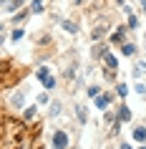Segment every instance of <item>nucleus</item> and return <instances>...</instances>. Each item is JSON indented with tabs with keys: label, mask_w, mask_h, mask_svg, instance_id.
I'll list each match as a JSON object with an SVG mask.
<instances>
[{
	"label": "nucleus",
	"mask_w": 146,
	"mask_h": 149,
	"mask_svg": "<svg viewBox=\"0 0 146 149\" xmlns=\"http://www.w3.org/2000/svg\"><path fill=\"white\" fill-rule=\"evenodd\" d=\"M53 149H68V134L66 132H58L53 134Z\"/></svg>",
	"instance_id": "nucleus-1"
},
{
	"label": "nucleus",
	"mask_w": 146,
	"mask_h": 149,
	"mask_svg": "<svg viewBox=\"0 0 146 149\" xmlns=\"http://www.w3.org/2000/svg\"><path fill=\"white\" fill-rule=\"evenodd\" d=\"M23 3L25 0H3V10L5 13H15L18 8H23Z\"/></svg>",
	"instance_id": "nucleus-2"
},
{
	"label": "nucleus",
	"mask_w": 146,
	"mask_h": 149,
	"mask_svg": "<svg viewBox=\"0 0 146 149\" xmlns=\"http://www.w3.org/2000/svg\"><path fill=\"white\" fill-rule=\"evenodd\" d=\"M108 104H111V96L108 94H98L96 99H93V106H96V109H106Z\"/></svg>",
	"instance_id": "nucleus-3"
},
{
	"label": "nucleus",
	"mask_w": 146,
	"mask_h": 149,
	"mask_svg": "<svg viewBox=\"0 0 146 149\" xmlns=\"http://www.w3.org/2000/svg\"><path fill=\"white\" fill-rule=\"evenodd\" d=\"M118 121H131V109L129 106H118Z\"/></svg>",
	"instance_id": "nucleus-4"
},
{
	"label": "nucleus",
	"mask_w": 146,
	"mask_h": 149,
	"mask_svg": "<svg viewBox=\"0 0 146 149\" xmlns=\"http://www.w3.org/2000/svg\"><path fill=\"white\" fill-rule=\"evenodd\" d=\"M144 73H146V63H144V61H138L136 66H134V79H141Z\"/></svg>",
	"instance_id": "nucleus-5"
},
{
	"label": "nucleus",
	"mask_w": 146,
	"mask_h": 149,
	"mask_svg": "<svg viewBox=\"0 0 146 149\" xmlns=\"http://www.w3.org/2000/svg\"><path fill=\"white\" fill-rule=\"evenodd\" d=\"M103 61H106L108 68H118V61H116V56H113V53H106V56H103Z\"/></svg>",
	"instance_id": "nucleus-6"
},
{
	"label": "nucleus",
	"mask_w": 146,
	"mask_h": 149,
	"mask_svg": "<svg viewBox=\"0 0 146 149\" xmlns=\"http://www.w3.org/2000/svg\"><path fill=\"white\" fill-rule=\"evenodd\" d=\"M121 53L123 56H134V53H136V46H134V43H123V46H121Z\"/></svg>",
	"instance_id": "nucleus-7"
},
{
	"label": "nucleus",
	"mask_w": 146,
	"mask_h": 149,
	"mask_svg": "<svg viewBox=\"0 0 146 149\" xmlns=\"http://www.w3.org/2000/svg\"><path fill=\"white\" fill-rule=\"evenodd\" d=\"M35 76H38V81H46L48 76H51V68H48V66H40V68H38V73H35Z\"/></svg>",
	"instance_id": "nucleus-8"
},
{
	"label": "nucleus",
	"mask_w": 146,
	"mask_h": 149,
	"mask_svg": "<svg viewBox=\"0 0 146 149\" xmlns=\"http://www.w3.org/2000/svg\"><path fill=\"white\" fill-rule=\"evenodd\" d=\"M134 139H136V141H144L146 139V129H144V126H136V129H134Z\"/></svg>",
	"instance_id": "nucleus-9"
},
{
	"label": "nucleus",
	"mask_w": 146,
	"mask_h": 149,
	"mask_svg": "<svg viewBox=\"0 0 146 149\" xmlns=\"http://www.w3.org/2000/svg\"><path fill=\"white\" fill-rule=\"evenodd\" d=\"M13 106H15V109H20V106H23V91L13 94Z\"/></svg>",
	"instance_id": "nucleus-10"
},
{
	"label": "nucleus",
	"mask_w": 146,
	"mask_h": 149,
	"mask_svg": "<svg viewBox=\"0 0 146 149\" xmlns=\"http://www.w3.org/2000/svg\"><path fill=\"white\" fill-rule=\"evenodd\" d=\"M30 10H33V13H43V0H33Z\"/></svg>",
	"instance_id": "nucleus-11"
},
{
	"label": "nucleus",
	"mask_w": 146,
	"mask_h": 149,
	"mask_svg": "<svg viewBox=\"0 0 146 149\" xmlns=\"http://www.w3.org/2000/svg\"><path fill=\"white\" fill-rule=\"evenodd\" d=\"M123 33H126V28H118V31H116L113 36H111V40H113V43H118V40H123Z\"/></svg>",
	"instance_id": "nucleus-12"
},
{
	"label": "nucleus",
	"mask_w": 146,
	"mask_h": 149,
	"mask_svg": "<svg viewBox=\"0 0 146 149\" xmlns=\"http://www.w3.org/2000/svg\"><path fill=\"white\" fill-rule=\"evenodd\" d=\"M61 25H63V28H66V31H68V33H76V31H78V28H76V25H73V23H71V20H63Z\"/></svg>",
	"instance_id": "nucleus-13"
},
{
	"label": "nucleus",
	"mask_w": 146,
	"mask_h": 149,
	"mask_svg": "<svg viewBox=\"0 0 146 149\" xmlns=\"http://www.w3.org/2000/svg\"><path fill=\"white\" fill-rule=\"evenodd\" d=\"M43 86H46L48 91H51V88H55V79H53V76H48V79L43 81Z\"/></svg>",
	"instance_id": "nucleus-14"
},
{
	"label": "nucleus",
	"mask_w": 146,
	"mask_h": 149,
	"mask_svg": "<svg viewBox=\"0 0 146 149\" xmlns=\"http://www.w3.org/2000/svg\"><path fill=\"white\" fill-rule=\"evenodd\" d=\"M129 28H138V18L134 13H129Z\"/></svg>",
	"instance_id": "nucleus-15"
},
{
	"label": "nucleus",
	"mask_w": 146,
	"mask_h": 149,
	"mask_svg": "<svg viewBox=\"0 0 146 149\" xmlns=\"http://www.w3.org/2000/svg\"><path fill=\"white\" fill-rule=\"evenodd\" d=\"M101 36H106V28H103V25H98V28L93 31V38H101Z\"/></svg>",
	"instance_id": "nucleus-16"
},
{
	"label": "nucleus",
	"mask_w": 146,
	"mask_h": 149,
	"mask_svg": "<svg viewBox=\"0 0 146 149\" xmlns=\"http://www.w3.org/2000/svg\"><path fill=\"white\" fill-rule=\"evenodd\" d=\"M129 94V86H126V84H118V96H126Z\"/></svg>",
	"instance_id": "nucleus-17"
},
{
	"label": "nucleus",
	"mask_w": 146,
	"mask_h": 149,
	"mask_svg": "<svg viewBox=\"0 0 146 149\" xmlns=\"http://www.w3.org/2000/svg\"><path fill=\"white\" fill-rule=\"evenodd\" d=\"M35 116V106H28V109H25V119H33Z\"/></svg>",
	"instance_id": "nucleus-18"
},
{
	"label": "nucleus",
	"mask_w": 146,
	"mask_h": 149,
	"mask_svg": "<svg viewBox=\"0 0 146 149\" xmlns=\"http://www.w3.org/2000/svg\"><path fill=\"white\" fill-rule=\"evenodd\" d=\"M76 114H78V119H81V121H86V109H83V106H78Z\"/></svg>",
	"instance_id": "nucleus-19"
},
{
	"label": "nucleus",
	"mask_w": 146,
	"mask_h": 149,
	"mask_svg": "<svg viewBox=\"0 0 146 149\" xmlns=\"http://www.w3.org/2000/svg\"><path fill=\"white\" fill-rule=\"evenodd\" d=\"M23 38V31H20V28H15V31H13V40H20Z\"/></svg>",
	"instance_id": "nucleus-20"
},
{
	"label": "nucleus",
	"mask_w": 146,
	"mask_h": 149,
	"mask_svg": "<svg viewBox=\"0 0 146 149\" xmlns=\"http://www.w3.org/2000/svg\"><path fill=\"white\" fill-rule=\"evenodd\" d=\"M98 94H101V91H98V86H91V88H88V96H93V99H96Z\"/></svg>",
	"instance_id": "nucleus-21"
},
{
	"label": "nucleus",
	"mask_w": 146,
	"mask_h": 149,
	"mask_svg": "<svg viewBox=\"0 0 146 149\" xmlns=\"http://www.w3.org/2000/svg\"><path fill=\"white\" fill-rule=\"evenodd\" d=\"M51 114H53V116H55V114H61V104H53V109H51Z\"/></svg>",
	"instance_id": "nucleus-22"
},
{
	"label": "nucleus",
	"mask_w": 146,
	"mask_h": 149,
	"mask_svg": "<svg viewBox=\"0 0 146 149\" xmlns=\"http://www.w3.org/2000/svg\"><path fill=\"white\" fill-rule=\"evenodd\" d=\"M121 149H131V144H121Z\"/></svg>",
	"instance_id": "nucleus-23"
},
{
	"label": "nucleus",
	"mask_w": 146,
	"mask_h": 149,
	"mask_svg": "<svg viewBox=\"0 0 146 149\" xmlns=\"http://www.w3.org/2000/svg\"><path fill=\"white\" fill-rule=\"evenodd\" d=\"M123 3H126V0H118V5H123Z\"/></svg>",
	"instance_id": "nucleus-24"
},
{
	"label": "nucleus",
	"mask_w": 146,
	"mask_h": 149,
	"mask_svg": "<svg viewBox=\"0 0 146 149\" xmlns=\"http://www.w3.org/2000/svg\"><path fill=\"white\" fill-rule=\"evenodd\" d=\"M138 149H146V147H138Z\"/></svg>",
	"instance_id": "nucleus-25"
}]
</instances>
